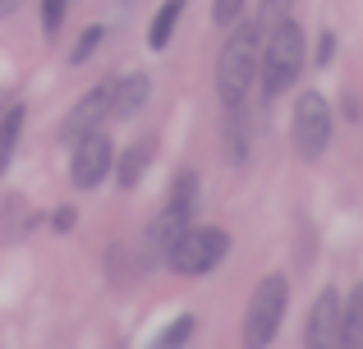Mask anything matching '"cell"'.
Returning a JSON list of instances; mask_svg holds the SVG:
<instances>
[{
    "mask_svg": "<svg viewBox=\"0 0 363 349\" xmlns=\"http://www.w3.org/2000/svg\"><path fill=\"white\" fill-rule=\"evenodd\" d=\"M285 304H290V280H285L281 271L257 280L253 299H248V317H244V341L248 345H272L276 326H281V317H285Z\"/></svg>",
    "mask_w": 363,
    "mask_h": 349,
    "instance_id": "277c9868",
    "label": "cell"
},
{
    "mask_svg": "<svg viewBox=\"0 0 363 349\" xmlns=\"http://www.w3.org/2000/svg\"><path fill=\"white\" fill-rule=\"evenodd\" d=\"M147 92H152V79H147V74H129V79L111 83V120H129L133 110H143Z\"/></svg>",
    "mask_w": 363,
    "mask_h": 349,
    "instance_id": "30bf717a",
    "label": "cell"
},
{
    "mask_svg": "<svg viewBox=\"0 0 363 349\" xmlns=\"http://www.w3.org/2000/svg\"><path fill=\"white\" fill-rule=\"evenodd\" d=\"M65 14H69V0H42V28H46V37L60 33Z\"/></svg>",
    "mask_w": 363,
    "mask_h": 349,
    "instance_id": "2e32d148",
    "label": "cell"
},
{
    "mask_svg": "<svg viewBox=\"0 0 363 349\" xmlns=\"http://www.w3.org/2000/svg\"><path fill=\"white\" fill-rule=\"evenodd\" d=\"M290 5H294V0H262V5H257V14H253V23L267 33L272 23H281V18L290 14Z\"/></svg>",
    "mask_w": 363,
    "mask_h": 349,
    "instance_id": "9a60e30c",
    "label": "cell"
},
{
    "mask_svg": "<svg viewBox=\"0 0 363 349\" xmlns=\"http://www.w3.org/2000/svg\"><path fill=\"white\" fill-rule=\"evenodd\" d=\"M106 120H111V83H97V88H92L88 97L65 115V143H79L83 134L101 129Z\"/></svg>",
    "mask_w": 363,
    "mask_h": 349,
    "instance_id": "ba28073f",
    "label": "cell"
},
{
    "mask_svg": "<svg viewBox=\"0 0 363 349\" xmlns=\"http://www.w3.org/2000/svg\"><path fill=\"white\" fill-rule=\"evenodd\" d=\"M74 225V212H55V230H69Z\"/></svg>",
    "mask_w": 363,
    "mask_h": 349,
    "instance_id": "ffe728a7",
    "label": "cell"
},
{
    "mask_svg": "<svg viewBox=\"0 0 363 349\" xmlns=\"http://www.w3.org/2000/svg\"><path fill=\"white\" fill-rule=\"evenodd\" d=\"M336 341H340V294L327 285V290L318 294V304H313V313H308V326H303V345L322 349V345H336Z\"/></svg>",
    "mask_w": 363,
    "mask_h": 349,
    "instance_id": "9c48e42d",
    "label": "cell"
},
{
    "mask_svg": "<svg viewBox=\"0 0 363 349\" xmlns=\"http://www.w3.org/2000/svg\"><path fill=\"white\" fill-rule=\"evenodd\" d=\"M257 64H262V28L248 18V23L230 28V37L221 46V60H216V97H221L225 110L244 106L248 88L257 79Z\"/></svg>",
    "mask_w": 363,
    "mask_h": 349,
    "instance_id": "6da1fadb",
    "label": "cell"
},
{
    "mask_svg": "<svg viewBox=\"0 0 363 349\" xmlns=\"http://www.w3.org/2000/svg\"><path fill=\"white\" fill-rule=\"evenodd\" d=\"M18 134H23V106H9L5 115H0V175H5L9 156H14Z\"/></svg>",
    "mask_w": 363,
    "mask_h": 349,
    "instance_id": "5bb4252c",
    "label": "cell"
},
{
    "mask_svg": "<svg viewBox=\"0 0 363 349\" xmlns=\"http://www.w3.org/2000/svg\"><path fill=\"white\" fill-rule=\"evenodd\" d=\"M14 9H18V0H0V18H5V14H14Z\"/></svg>",
    "mask_w": 363,
    "mask_h": 349,
    "instance_id": "44dd1931",
    "label": "cell"
},
{
    "mask_svg": "<svg viewBox=\"0 0 363 349\" xmlns=\"http://www.w3.org/2000/svg\"><path fill=\"white\" fill-rule=\"evenodd\" d=\"M225 248H230L225 230H216V225H184V234L166 248V267L175 276H207L225 258Z\"/></svg>",
    "mask_w": 363,
    "mask_h": 349,
    "instance_id": "3957f363",
    "label": "cell"
},
{
    "mask_svg": "<svg viewBox=\"0 0 363 349\" xmlns=\"http://www.w3.org/2000/svg\"><path fill=\"white\" fill-rule=\"evenodd\" d=\"M101 37H106V28H88V33L74 42V51H69V60L74 64H83V60H92V51L101 46Z\"/></svg>",
    "mask_w": 363,
    "mask_h": 349,
    "instance_id": "e0dca14e",
    "label": "cell"
},
{
    "mask_svg": "<svg viewBox=\"0 0 363 349\" xmlns=\"http://www.w3.org/2000/svg\"><path fill=\"white\" fill-rule=\"evenodd\" d=\"M147 161H152V138H147V143H133L129 152L120 156V166H111V171H116V179L124 188H133L143 179V171H147Z\"/></svg>",
    "mask_w": 363,
    "mask_h": 349,
    "instance_id": "4fadbf2b",
    "label": "cell"
},
{
    "mask_svg": "<svg viewBox=\"0 0 363 349\" xmlns=\"http://www.w3.org/2000/svg\"><path fill=\"white\" fill-rule=\"evenodd\" d=\"M189 216H194V212H184V207H175V202L161 207V212L152 216V225L143 230V262H166V248L184 234Z\"/></svg>",
    "mask_w": 363,
    "mask_h": 349,
    "instance_id": "52a82bcc",
    "label": "cell"
},
{
    "mask_svg": "<svg viewBox=\"0 0 363 349\" xmlns=\"http://www.w3.org/2000/svg\"><path fill=\"white\" fill-rule=\"evenodd\" d=\"M336 345H363V285L350 290V299L340 304V341Z\"/></svg>",
    "mask_w": 363,
    "mask_h": 349,
    "instance_id": "8fae6325",
    "label": "cell"
},
{
    "mask_svg": "<svg viewBox=\"0 0 363 349\" xmlns=\"http://www.w3.org/2000/svg\"><path fill=\"white\" fill-rule=\"evenodd\" d=\"M240 14H244V0H212V18H216L221 28H230Z\"/></svg>",
    "mask_w": 363,
    "mask_h": 349,
    "instance_id": "d6986e66",
    "label": "cell"
},
{
    "mask_svg": "<svg viewBox=\"0 0 363 349\" xmlns=\"http://www.w3.org/2000/svg\"><path fill=\"white\" fill-rule=\"evenodd\" d=\"M257 74H262L267 97H281V92L303 74V28L294 23L290 14L262 33V64H257Z\"/></svg>",
    "mask_w": 363,
    "mask_h": 349,
    "instance_id": "7a4b0ae2",
    "label": "cell"
},
{
    "mask_svg": "<svg viewBox=\"0 0 363 349\" xmlns=\"http://www.w3.org/2000/svg\"><path fill=\"white\" fill-rule=\"evenodd\" d=\"M184 5H189V0H166V5L157 9V18H152V33H147V46H152V51H166V46H170V33H175Z\"/></svg>",
    "mask_w": 363,
    "mask_h": 349,
    "instance_id": "7c38bea8",
    "label": "cell"
},
{
    "mask_svg": "<svg viewBox=\"0 0 363 349\" xmlns=\"http://www.w3.org/2000/svg\"><path fill=\"white\" fill-rule=\"evenodd\" d=\"M111 166H116V147H111L106 129H92V134H83L79 143H74L69 179H74L79 188H97L101 179L111 175Z\"/></svg>",
    "mask_w": 363,
    "mask_h": 349,
    "instance_id": "8992f818",
    "label": "cell"
},
{
    "mask_svg": "<svg viewBox=\"0 0 363 349\" xmlns=\"http://www.w3.org/2000/svg\"><path fill=\"white\" fill-rule=\"evenodd\" d=\"M189 336H194V317H179V322H170L166 331L157 336V349H170V345H184Z\"/></svg>",
    "mask_w": 363,
    "mask_h": 349,
    "instance_id": "ac0fdd59",
    "label": "cell"
},
{
    "mask_svg": "<svg viewBox=\"0 0 363 349\" xmlns=\"http://www.w3.org/2000/svg\"><path fill=\"white\" fill-rule=\"evenodd\" d=\"M331 143V106L322 92H303L294 101V152L303 161H318Z\"/></svg>",
    "mask_w": 363,
    "mask_h": 349,
    "instance_id": "5b68a950",
    "label": "cell"
}]
</instances>
